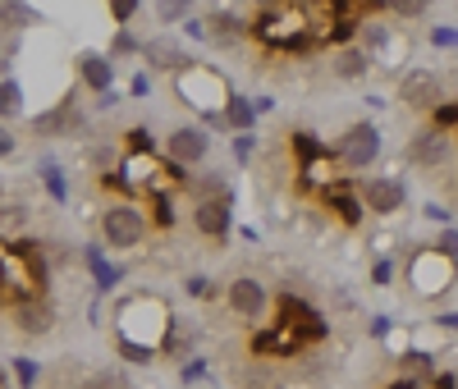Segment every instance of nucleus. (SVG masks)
Here are the masks:
<instances>
[{"instance_id": "47", "label": "nucleus", "mask_w": 458, "mask_h": 389, "mask_svg": "<svg viewBox=\"0 0 458 389\" xmlns=\"http://www.w3.org/2000/svg\"><path fill=\"white\" fill-rule=\"evenodd\" d=\"M371 334L386 339V334H390V317H371Z\"/></svg>"}, {"instance_id": "1", "label": "nucleus", "mask_w": 458, "mask_h": 389, "mask_svg": "<svg viewBox=\"0 0 458 389\" xmlns=\"http://www.w3.org/2000/svg\"><path fill=\"white\" fill-rule=\"evenodd\" d=\"M114 330H120L124 343H142V348H151V353H161V348L170 343L174 317H170L165 298L133 293V298H124L120 307H114Z\"/></svg>"}, {"instance_id": "45", "label": "nucleus", "mask_w": 458, "mask_h": 389, "mask_svg": "<svg viewBox=\"0 0 458 389\" xmlns=\"http://www.w3.org/2000/svg\"><path fill=\"white\" fill-rule=\"evenodd\" d=\"M147 92H151V78H147V73H138L133 83H129V97H147Z\"/></svg>"}, {"instance_id": "31", "label": "nucleus", "mask_w": 458, "mask_h": 389, "mask_svg": "<svg viewBox=\"0 0 458 389\" xmlns=\"http://www.w3.org/2000/svg\"><path fill=\"white\" fill-rule=\"evenodd\" d=\"M120 55H142V42L129 28H120V37H114V47H110V60H120Z\"/></svg>"}, {"instance_id": "3", "label": "nucleus", "mask_w": 458, "mask_h": 389, "mask_svg": "<svg viewBox=\"0 0 458 389\" xmlns=\"http://www.w3.org/2000/svg\"><path fill=\"white\" fill-rule=\"evenodd\" d=\"M174 88H179V101H188L202 120L207 114H225V106L234 101L229 97V83L216 73V69H207V64H198V60H188L179 73H174Z\"/></svg>"}, {"instance_id": "35", "label": "nucleus", "mask_w": 458, "mask_h": 389, "mask_svg": "<svg viewBox=\"0 0 458 389\" xmlns=\"http://www.w3.org/2000/svg\"><path fill=\"white\" fill-rule=\"evenodd\" d=\"M138 10H142L138 0H114V5H110V19H114V23H129Z\"/></svg>"}, {"instance_id": "10", "label": "nucleus", "mask_w": 458, "mask_h": 389, "mask_svg": "<svg viewBox=\"0 0 458 389\" xmlns=\"http://www.w3.org/2000/svg\"><path fill=\"white\" fill-rule=\"evenodd\" d=\"M165 151H170L174 165H202L211 156V133L198 129V124H183V129H174L165 138Z\"/></svg>"}, {"instance_id": "23", "label": "nucleus", "mask_w": 458, "mask_h": 389, "mask_svg": "<svg viewBox=\"0 0 458 389\" xmlns=\"http://www.w3.org/2000/svg\"><path fill=\"white\" fill-rule=\"evenodd\" d=\"M225 124L234 129V133H252V124H257V106L248 101V97H234L225 106Z\"/></svg>"}, {"instance_id": "21", "label": "nucleus", "mask_w": 458, "mask_h": 389, "mask_svg": "<svg viewBox=\"0 0 458 389\" xmlns=\"http://www.w3.org/2000/svg\"><path fill=\"white\" fill-rule=\"evenodd\" d=\"M326 207H330L344 224H358V220H362V211H367V207H362V198H353L349 188H326Z\"/></svg>"}, {"instance_id": "33", "label": "nucleus", "mask_w": 458, "mask_h": 389, "mask_svg": "<svg viewBox=\"0 0 458 389\" xmlns=\"http://www.w3.org/2000/svg\"><path fill=\"white\" fill-rule=\"evenodd\" d=\"M454 124H458V101H445V106L436 110V129H440V133H449Z\"/></svg>"}, {"instance_id": "13", "label": "nucleus", "mask_w": 458, "mask_h": 389, "mask_svg": "<svg viewBox=\"0 0 458 389\" xmlns=\"http://www.w3.org/2000/svg\"><path fill=\"white\" fill-rule=\"evenodd\" d=\"M298 348H302V339H298L289 326H280V321H276L271 330L252 334V353H257V358H293Z\"/></svg>"}, {"instance_id": "32", "label": "nucleus", "mask_w": 458, "mask_h": 389, "mask_svg": "<svg viewBox=\"0 0 458 389\" xmlns=\"http://www.w3.org/2000/svg\"><path fill=\"white\" fill-rule=\"evenodd\" d=\"M14 376H19V389H37V376H42V371H37V362L19 358L14 362Z\"/></svg>"}, {"instance_id": "16", "label": "nucleus", "mask_w": 458, "mask_h": 389, "mask_svg": "<svg viewBox=\"0 0 458 389\" xmlns=\"http://www.w3.org/2000/svg\"><path fill=\"white\" fill-rule=\"evenodd\" d=\"M202 23H207V37H211L216 47H234L243 32H252V28H243V19L234 10H211Z\"/></svg>"}, {"instance_id": "44", "label": "nucleus", "mask_w": 458, "mask_h": 389, "mask_svg": "<svg viewBox=\"0 0 458 389\" xmlns=\"http://www.w3.org/2000/svg\"><path fill=\"white\" fill-rule=\"evenodd\" d=\"M390 275H394V266H390V261H376L371 280H376V284H390Z\"/></svg>"}, {"instance_id": "28", "label": "nucleus", "mask_w": 458, "mask_h": 389, "mask_svg": "<svg viewBox=\"0 0 458 389\" xmlns=\"http://www.w3.org/2000/svg\"><path fill=\"white\" fill-rule=\"evenodd\" d=\"M88 266H92V275H97V284H101V289H110L114 280H120V270L101 261V248H88Z\"/></svg>"}, {"instance_id": "15", "label": "nucleus", "mask_w": 458, "mask_h": 389, "mask_svg": "<svg viewBox=\"0 0 458 389\" xmlns=\"http://www.w3.org/2000/svg\"><path fill=\"white\" fill-rule=\"evenodd\" d=\"M14 321H19L23 334H47V330L55 326V307L47 302V293H42V298H28V302L14 307Z\"/></svg>"}, {"instance_id": "18", "label": "nucleus", "mask_w": 458, "mask_h": 389, "mask_svg": "<svg viewBox=\"0 0 458 389\" xmlns=\"http://www.w3.org/2000/svg\"><path fill=\"white\" fill-rule=\"evenodd\" d=\"M69 129H79V110H73L69 101L32 120V133H42V138H55V133H69Z\"/></svg>"}, {"instance_id": "34", "label": "nucleus", "mask_w": 458, "mask_h": 389, "mask_svg": "<svg viewBox=\"0 0 458 389\" xmlns=\"http://www.w3.org/2000/svg\"><path fill=\"white\" fill-rule=\"evenodd\" d=\"M436 252L449 257V261H458V229H445V233H440V239H436Z\"/></svg>"}, {"instance_id": "27", "label": "nucleus", "mask_w": 458, "mask_h": 389, "mask_svg": "<svg viewBox=\"0 0 458 389\" xmlns=\"http://www.w3.org/2000/svg\"><path fill=\"white\" fill-rule=\"evenodd\" d=\"M293 151L302 156V170H308V165H317L321 156H330V151H326V147H321L312 133H293Z\"/></svg>"}, {"instance_id": "46", "label": "nucleus", "mask_w": 458, "mask_h": 389, "mask_svg": "<svg viewBox=\"0 0 458 389\" xmlns=\"http://www.w3.org/2000/svg\"><path fill=\"white\" fill-rule=\"evenodd\" d=\"M0 224H23V207H0Z\"/></svg>"}, {"instance_id": "22", "label": "nucleus", "mask_w": 458, "mask_h": 389, "mask_svg": "<svg viewBox=\"0 0 458 389\" xmlns=\"http://www.w3.org/2000/svg\"><path fill=\"white\" fill-rule=\"evenodd\" d=\"M37 19H42V14H37L32 5H19V0H5V5H0V32H28Z\"/></svg>"}, {"instance_id": "36", "label": "nucleus", "mask_w": 458, "mask_h": 389, "mask_svg": "<svg viewBox=\"0 0 458 389\" xmlns=\"http://www.w3.org/2000/svg\"><path fill=\"white\" fill-rule=\"evenodd\" d=\"M151 207H157V224H174V202H170V192L151 198Z\"/></svg>"}, {"instance_id": "30", "label": "nucleus", "mask_w": 458, "mask_h": 389, "mask_svg": "<svg viewBox=\"0 0 458 389\" xmlns=\"http://www.w3.org/2000/svg\"><path fill=\"white\" fill-rule=\"evenodd\" d=\"M114 353H120L124 362H133V367H147V362H157V353H151V348H142V343H114Z\"/></svg>"}, {"instance_id": "42", "label": "nucleus", "mask_w": 458, "mask_h": 389, "mask_svg": "<svg viewBox=\"0 0 458 389\" xmlns=\"http://www.w3.org/2000/svg\"><path fill=\"white\" fill-rule=\"evenodd\" d=\"M202 376H207V362H202V358H193V362L183 367V385H193V380H202Z\"/></svg>"}, {"instance_id": "4", "label": "nucleus", "mask_w": 458, "mask_h": 389, "mask_svg": "<svg viewBox=\"0 0 458 389\" xmlns=\"http://www.w3.org/2000/svg\"><path fill=\"white\" fill-rule=\"evenodd\" d=\"M101 233H106L110 248H138L142 233H147V220L133 202H110L101 211Z\"/></svg>"}, {"instance_id": "48", "label": "nucleus", "mask_w": 458, "mask_h": 389, "mask_svg": "<svg viewBox=\"0 0 458 389\" xmlns=\"http://www.w3.org/2000/svg\"><path fill=\"white\" fill-rule=\"evenodd\" d=\"M436 326H440V330H458V311H440Z\"/></svg>"}, {"instance_id": "2", "label": "nucleus", "mask_w": 458, "mask_h": 389, "mask_svg": "<svg viewBox=\"0 0 458 389\" xmlns=\"http://www.w3.org/2000/svg\"><path fill=\"white\" fill-rule=\"evenodd\" d=\"M308 5H266L252 23V32L261 37L266 47H284V51H312L321 42V28L308 19Z\"/></svg>"}, {"instance_id": "6", "label": "nucleus", "mask_w": 458, "mask_h": 389, "mask_svg": "<svg viewBox=\"0 0 458 389\" xmlns=\"http://www.w3.org/2000/svg\"><path fill=\"white\" fill-rule=\"evenodd\" d=\"M380 156V129L376 124H353L349 133L339 138V147H335V161L344 165V170H367L371 161Z\"/></svg>"}, {"instance_id": "50", "label": "nucleus", "mask_w": 458, "mask_h": 389, "mask_svg": "<svg viewBox=\"0 0 458 389\" xmlns=\"http://www.w3.org/2000/svg\"><path fill=\"white\" fill-rule=\"evenodd\" d=\"M183 32H188V37H207V23H202V19H193V23H183Z\"/></svg>"}, {"instance_id": "26", "label": "nucleus", "mask_w": 458, "mask_h": 389, "mask_svg": "<svg viewBox=\"0 0 458 389\" xmlns=\"http://www.w3.org/2000/svg\"><path fill=\"white\" fill-rule=\"evenodd\" d=\"M390 42H394V37H390V28H386V23H362V42H358V47H362L367 55H380Z\"/></svg>"}, {"instance_id": "5", "label": "nucleus", "mask_w": 458, "mask_h": 389, "mask_svg": "<svg viewBox=\"0 0 458 389\" xmlns=\"http://www.w3.org/2000/svg\"><path fill=\"white\" fill-rule=\"evenodd\" d=\"M408 280L417 293H445L454 284V261L440 257L436 248H417L412 261H408Z\"/></svg>"}, {"instance_id": "12", "label": "nucleus", "mask_w": 458, "mask_h": 389, "mask_svg": "<svg viewBox=\"0 0 458 389\" xmlns=\"http://www.w3.org/2000/svg\"><path fill=\"white\" fill-rule=\"evenodd\" d=\"M408 161H412V165H422V170H440V165L449 161V133H440V129L412 133V142H408Z\"/></svg>"}, {"instance_id": "20", "label": "nucleus", "mask_w": 458, "mask_h": 389, "mask_svg": "<svg viewBox=\"0 0 458 389\" xmlns=\"http://www.w3.org/2000/svg\"><path fill=\"white\" fill-rule=\"evenodd\" d=\"M193 224L207 233V239H225V233H229V202H207V207H193Z\"/></svg>"}, {"instance_id": "14", "label": "nucleus", "mask_w": 458, "mask_h": 389, "mask_svg": "<svg viewBox=\"0 0 458 389\" xmlns=\"http://www.w3.org/2000/svg\"><path fill=\"white\" fill-rule=\"evenodd\" d=\"M79 73H83V83H88L97 97L114 92V60H110V55H101V51H83V55H79Z\"/></svg>"}, {"instance_id": "39", "label": "nucleus", "mask_w": 458, "mask_h": 389, "mask_svg": "<svg viewBox=\"0 0 458 389\" xmlns=\"http://www.w3.org/2000/svg\"><path fill=\"white\" fill-rule=\"evenodd\" d=\"M157 14H161L165 23H179V19L188 14V5H183V0H165V5H157Z\"/></svg>"}, {"instance_id": "43", "label": "nucleus", "mask_w": 458, "mask_h": 389, "mask_svg": "<svg viewBox=\"0 0 458 389\" xmlns=\"http://www.w3.org/2000/svg\"><path fill=\"white\" fill-rule=\"evenodd\" d=\"M422 216H427V220H436V224H449V211H445L440 202H427V207H422Z\"/></svg>"}, {"instance_id": "19", "label": "nucleus", "mask_w": 458, "mask_h": 389, "mask_svg": "<svg viewBox=\"0 0 458 389\" xmlns=\"http://www.w3.org/2000/svg\"><path fill=\"white\" fill-rule=\"evenodd\" d=\"M330 69H335V78H344V83H353V78H367L371 55H367L362 47H344V51H335Z\"/></svg>"}, {"instance_id": "7", "label": "nucleus", "mask_w": 458, "mask_h": 389, "mask_svg": "<svg viewBox=\"0 0 458 389\" xmlns=\"http://www.w3.org/2000/svg\"><path fill=\"white\" fill-rule=\"evenodd\" d=\"M399 101L412 106V110H431L436 114L445 106V88H440V78L431 69H408L399 78Z\"/></svg>"}, {"instance_id": "24", "label": "nucleus", "mask_w": 458, "mask_h": 389, "mask_svg": "<svg viewBox=\"0 0 458 389\" xmlns=\"http://www.w3.org/2000/svg\"><path fill=\"white\" fill-rule=\"evenodd\" d=\"M399 371H403V385H412V380H427L436 371V362H431V353H422V348H408V353L399 358Z\"/></svg>"}, {"instance_id": "29", "label": "nucleus", "mask_w": 458, "mask_h": 389, "mask_svg": "<svg viewBox=\"0 0 458 389\" xmlns=\"http://www.w3.org/2000/svg\"><path fill=\"white\" fill-rule=\"evenodd\" d=\"M37 170H42V179H47V188H51V198H55V202H64V198H69V188H64V174H60V165H55V161H42Z\"/></svg>"}, {"instance_id": "49", "label": "nucleus", "mask_w": 458, "mask_h": 389, "mask_svg": "<svg viewBox=\"0 0 458 389\" xmlns=\"http://www.w3.org/2000/svg\"><path fill=\"white\" fill-rule=\"evenodd\" d=\"M10 151H14V133L0 124V156H10Z\"/></svg>"}, {"instance_id": "17", "label": "nucleus", "mask_w": 458, "mask_h": 389, "mask_svg": "<svg viewBox=\"0 0 458 389\" xmlns=\"http://www.w3.org/2000/svg\"><path fill=\"white\" fill-rule=\"evenodd\" d=\"M142 60L151 64V69H170V73H179L188 60H183V51H179V42H170V37H157V42H142Z\"/></svg>"}, {"instance_id": "9", "label": "nucleus", "mask_w": 458, "mask_h": 389, "mask_svg": "<svg viewBox=\"0 0 458 389\" xmlns=\"http://www.w3.org/2000/svg\"><path fill=\"white\" fill-rule=\"evenodd\" d=\"M362 207L367 211H376V216H394V211H403V202H408V188H403V179H390V174H376V179H367L362 183Z\"/></svg>"}, {"instance_id": "40", "label": "nucleus", "mask_w": 458, "mask_h": 389, "mask_svg": "<svg viewBox=\"0 0 458 389\" xmlns=\"http://www.w3.org/2000/svg\"><path fill=\"white\" fill-rule=\"evenodd\" d=\"M234 156H239L243 165L252 161V133H234Z\"/></svg>"}, {"instance_id": "37", "label": "nucleus", "mask_w": 458, "mask_h": 389, "mask_svg": "<svg viewBox=\"0 0 458 389\" xmlns=\"http://www.w3.org/2000/svg\"><path fill=\"white\" fill-rule=\"evenodd\" d=\"M193 298H216V284L207 280V275H188V284H183Z\"/></svg>"}, {"instance_id": "51", "label": "nucleus", "mask_w": 458, "mask_h": 389, "mask_svg": "<svg viewBox=\"0 0 458 389\" xmlns=\"http://www.w3.org/2000/svg\"><path fill=\"white\" fill-rule=\"evenodd\" d=\"M0 389H5V371H0Z\"/></svg>"}, {"instance_id": "38", "label": "nucleus", "mask_w": 458, "mask_h": 389, "mask_svg": "<svg viewBox=\"0 0 458 389\" xmlns=\"http://www.w3.org/2000/svg\"><path fill=\"white\" fill-rule=\"evenodd\" d=\"M431 47H458V32L449 23H436L431 28Z\"/></svg>"}, {"instance_id": "25", "label": "nucleus", "mask_w": 458, "mask_h": 389, "mask_svg": "<svg viewBox=\"0 0 458 389\" xmlns=\"http://www.w3.org/2000/svg\"><path fill=\"white\" fill-rule=\"evenodd\" d=\"M14 114H23V88L14 78H0V120H14Z\"/></svg>"}, {"instance_id": "11", "label": "nucleus", "mask_w": 458, "mask_h": 389, "mask_svg": "<svg viewBox=\"0 0 458 389\" xmlns=\"http://www.w3.org/2000/svg\"><path fill=\"white\" fill-rule=\"evenodd\" d=\"M225 302H229V311H234V317H243V321H261V311H266V284L252 280V275H239V280H229Z\"/></svg>"}, {"instance_id": "8", "label": "nucleus", "mask_w": 458, "mask_h": 389, "mask_svg": "<svg viewBox=\"0 0 458 389\" xmlns=\"http://www.w3.org/2000/svg\"><path fill=\"white\" fill-rule=\"evenodd\" d=\"M280 326H289L302 343L326 339V317H321L317 307H308L302 298H293V293H284V298H280Z\"/></svg>"}, {"instance_id": "41", "label": "nucleus", "mask_w": 458, "mask_h": 389, "mask_svg": "<svg viewBox=\"0 0 458 389\" xmlns=\"http://www.w3.org/2000/svg\"><path fill=\"white\" fill-rule=\"evenodd\" d=\"M403 19H422L427 14V5H422V0H399V5H394Z\"/></svg>"}]
</instances>
